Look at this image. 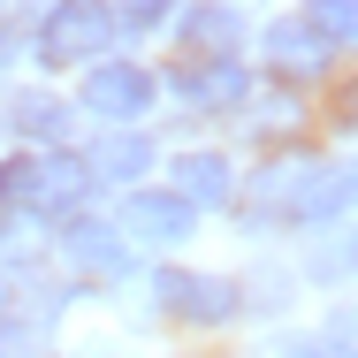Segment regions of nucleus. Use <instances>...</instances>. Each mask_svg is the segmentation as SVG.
<instances>
[{
	"mask_svg": "<svg viewBox=\"0 0 358 358\" xmlns=\"http://www.w3.org/2000/svg\"><path fill=\"white\" fill-rule=\"evenodd\" d=\"M92 191V168L76 152H46V160H8L0 168V206H23V214H76Z\"/></svg>",
	"mask_w": 358,
	"mask_h": 358,
	"instance_id": "1",
	"label": "nucleus"
},
{
	"mask_svg": "<svg viewBox=\"0 0 358 358\" xmlns=\"http://www.w3.org/2000/svg\"><path fill=\"white\" fill-rule=\"evenodd\" d=\"M115 38V8L107 0H62L46 23H38V54L54 69H76V62H99V46Z\"/></svg>",
	"mask_w": 358,
	"mask_h": 358,
	"instance_id": "2",
	"label": "nucleus"
},
{
	"mask_svg": "<svg viewBox=\"0 0 358 358\" xmlns=\"http://www.w3.org/2000/svg\"><path fill=\"white\" fill-rule=\"evenodd\" d=\"M84 107L107 115V122H130V115L152 107V76H145L138 62H99V69L84 76Z\"/></svg>",
	"mask_w": 358,
	"mask_h": 358,
	"instance_id": "3",
	"label": "nucleus"
},
{
	"mask_svg": "<svg viewBox=\"0 0 358 358\" xmlns=\"http://www.w3.org/2000/svg\"><path fill=\"white\" fill-rule=\"evenodd\" d=\"M152 297L183 320H236V282H214V275H152Z\"/></svg>",
	"mask_w": 358,
	"mask_h": 358,
	"instance_id": "4",
	"label": "nucleus"
},
{
	"mask_svg": "<svg viewBox=\"0 0 358 358\" xmlns=\"http://www.w3.org/2000/svg\"><path fill=\"white\" fill-rule=\"evenodd\" d=\"M122 221H130V236H145V244H183L191 221H199V206H191L183 191H138Z\"/></svg>",
	"mask_w": 358,
	"mask_h": 358,
	"instance_id": "5",
	"label": "nucleus"
},
{
	"mask_svg": "<svg viewBox=\"0 0 358 358\" xmlns=\"http://www.w3.org/2000/svg\"><path fill=\"white\" fill-rule=\"evenodd\" d=\"M62 252H69V267H76V275H99V282L130 275V252H122V236H115L107 221H69Z\"/></svg>",
	"mask_w": 358,
	"mask_h": 358,
	"instance_id": "6",
	"label": "nucleus"
},
{
	"mask_svg": "<svg viewBox=\"0 0 358 358\" xmlns=\"http://www.w3.org/2000/svg\"><path fill=\"white\" fill-rule=\"evenodd\" d=\"M313 168H320V160H305V152H289V160H267V168H259V183H252V214H259V221H275V214L297 221V199H305Z\"/></svg>",
	"mask_w": 358,
	"mask_h": 358,
	"instance_id": "7",
	"label": "nucleus"
},
{
	"mask_svg": "<svg viewBox=\"0 0 358 358\" xmlns=\"http://www.w3.org/2000/svg\"><path fill=\"white\" fill-rule=\"evenodd\" d=\"M336 214H358V160L313 168V183H305V199H297V221H336Z\"/></svg>",
	"mask_w": 358,
	"mask_h": 358,
	"instance_id": "8",
	"label": "nucleus"
},
{
	"mask_svg": "<svg viewBox=\"0 0 358 358\" xmlns=\"http://www.w3.org/2000/svg\"><path fill=\"white\" fill-rule=\"evenodd\" d=\"M176 92L199 99V107H236V99L252 92V76L236 69L229 54H214V62H199V69H176Z\"/></svg>",
	"mask_w": 358,
	"mask_h": 358,
	"instance_id": "9",
	"label": "nucleus"
},
{
	"mask_svg": "<svg viewBox=\"0 0 358 358\" xmlns=\"http://www.w3.org/2000/svg\"><path fill=\"white\" fill-rule=\"evenodd\" d=\"M267 62L289 69V76H320L328 69V38H320L313 23H275V31H267Z\"/></svg>",
	"mask_w": 358,
	"mask_h": 358,
	"instance_id": "10",
	"label": "nucleus"
},
{
	"mask_svg": "<svg viewBox=\"0 0 358 358\" xmlns=\"http://www.w3.org/2000/svg\"><path fill=\"white\" fill-rule=\"evenodd\" d=\"M236 38H244V15H236L229 0H199V8L183 15V46H191V54H229Z\"/></svg>",
	"mask_w": 358,
	"mask_h": 358,
	"instance_id": "11",
	"label": "nucleus"
},
{
	"mask_svg": "<svg viewBox=\"0 0 358 358\" xmlns=\"http://www.w3.org/2000/svg\"><path fill=\"white\" fill-rule=\"evenodd\" d=\"M229 183H236V176H229L221 152H183V160H176V191H183L191 206H221Z\"/></svg>",
	"mask_w": 358,
	"mask_h": 358,
	"instance_id": "12",
	"label": "nucleus"
},
{
	"mask_svg": "<svg viewBox=\"0 0 358 358\" xmlns=\"http://www.w3.org/2000/svg\"><path fill=\"white\" fill-rule=\"evenodd\" d=\"M84 168H92V183H138L145 168H152V145L130 138V130H122V138H99V152H92Z\"/></svg>",
	"mask_w": 358,
	"mask_h": 358,
	"instance_id": "13",
	"label": "nucleus"
},
{
	"mask_svg": "<svg viewBox=\"0 0 358 358\" xmlns=\"http://www.w3.org/2000/svg\"><path fill=\"white\" fill-rule=\"evenodd\" d=\"M8 122H15L23 138H62V130H69V107L46 99V92H15V99H8Z\"/></svg>",
	"mask_w": 358,
	"mask_h": 358,
	"instance_id": "14",
	"label": "nucleus"
},
{
	"mask_svg": "<svg viewBox=\"0 0 358 358\" xmlns=\"http://www.w3.org/2000/svg\"><path fill=\"white\" fill-rule=\"evenodd\" d=\"M305 23L328 46H358V0H305Z\"/></svg>",
	"mask_w": 358,
	"mask_h": 358,
	"instance_id": "15",
	"label": "nucleus"
},
{
	"mask_svg": "<svg viewBox=\"0 0 358 358\" xmlns=\"http://www.w3.org/2000/svg\"><path fill=\"white\" fill-rule=\"evenodd\" d=\"M313 275H320V282H336V275H358V236H336V244L313 259Z\"/></svg>",
	"mask_w": 358,
	"mask_h": 358,
	"instance_id": "16",
	"label": "nucleus"
},
{
	"mask_svg": "<svg viewBox=\"0 0 358 358\" xmlns=\"http://www.w3.org/2000/svg\"><path fill=\"white\" fill-rule=\"evenodd\" d=\"M176 0H122V23H160Z\"/></svg>",
	"mask_w": 358,
	"mask_h": 358,
	"instance_id": "17",
	"label": "nucleus"
},
{
	"mask_svg": "<svg viewBox=\"0 0 358 358\" xmlns=\"http://www.w3.org/2000/svg\"><path fill=\"white\" fill-rule=\"evenodd\" d=\"M282 358H328V351H320V343H289Z\"/></svg>",
	"mask_w": 358,
	"mask_h": 358,
	"instance_id": "18",
	"label": "nucleus"
},
{
	"mask_svg": "<svg viewBox=\"0 0 358 358\" xmlns=\"http://www.w3.org/2000/svg\"><path fill=\"white\" fill-rule=\"evenodd\" d=\"M351 115H358V92H351Z\"/></svg>",
	"mask_w": 358,
	"mask_h": 358,
	"instance_id": "19",
	"label": "nucleus"
}]
</instances>
